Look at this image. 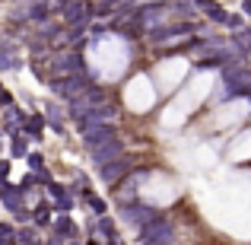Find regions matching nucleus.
<instances>
[{"label":"nucleus","instance_id":"nucleus-1","mask_svg":"<svg viewBox=\"0 0 251 245\" xmlns=\"http://www.w3.org/2000/svg\"><path fill=\"white\" fill-rule=\"evenodd\" d=\"M32 16H35V19H45V3H38L35 10H32Z\"/></svg>","mask_w":251,"mask_h":245},{"label":"nucleus","instance_id":"nucleus-2","mask_svg":"<svg viewBox=\"0 0 251 245\" xmlns=\"http://www.w3.org/2000/svg\"><path fill=\"white\" fill-rule=\"evenodd\" d=\"M245 10H248V13H251V0H248V6H245Z\"/></svg>","mask_w":251,"mask_h":245}]
</instances>
